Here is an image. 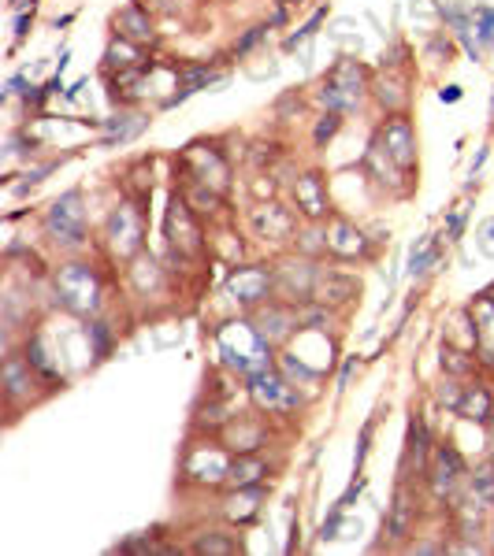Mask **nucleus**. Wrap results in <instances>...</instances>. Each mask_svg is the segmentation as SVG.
<instances>
[{
    "mask_svg": "<svg viewBox=\"0 0 494 556\" xmlns=\"http://www.w3.org/2000/svg\"><path fill=\"white\" fill-rule=\"evenodd\" d=\"M360 85H365V71H360V64L357 60H342L327 75L324 90H319V100H324L331 111L353 108L357 100H360Z\"/></svg>",
    "mask_w": 494,
    "mask_h": 556,
    "instance_id": "f257e3e1",
    "label": "nucleus"
},
{
    "mask_svg": "<svg viewBox=\"0 0 494 556\" xmlns=\"http://www.w3.org/2000/svg\"><path fill=\"white\" fill-rule=\"evenodd\" d=\"M56 286H60L64 304H67V308H75V312H86V308H93V304H97V278L90 274V267L71 263V267L60 271Z\"/></svg>",
    "mask_w": 494,
    "mask_h": 556,
    "instance_id": "f03ea898",
    "label": "nucleus"
},
{
    "mask_svg": "<svg viewBox=\"0 0 494 556\" xmlns=\"http://www.w3.org/2000/svg\"><path fill=\"white\" fill-rule=\"evenodd\" d=\"M380 145H383V152L394 159V164L401 171H413L416 167V134H413V126L409 119H401V115H394L387 126H383V134H380Z\"/></svg>",
    "mask_w": 494,
    "mask_h": 556,
    "instance_id": "7ed1b4c3",
    "label": "nucleus"
},
{
    "mask_svg": "<svg viewBox=\"0 0 494 556\" xmlns=\"http://www.w3.org/2000/svg\"><path fill=\"white\" fill-rule=\"evenodd\" d=\"M167 238H171V248L182 256H194L201 248V230L190 219V204L179 200V197L167 204Z\"/></svg>",
    "mask_w": 494,
    "mask_h": 556,
    "instance_id": "20e7f679",
    "label": "nucleus"
},
{
    "mask_svg": "<svg viewBox=\"0 0 494 556\" xmlns=\"http://www.w3.org/2000/svg\"><path fill=\"white\" fill-rule=\"evenodd\" d=\"M82 223H86V212H82V197L78 193H64L49 208V230L56 234V241H78L82 238Z\"/></svg>",
    "mask_w": 494,
    "mask_h": 556,
    "instance_id": "39448f33",
    "label": "nucleus"
},
{
    "mask_svg": "<svg viewBox=\"0 0 494 556\" xmlns=\"http://www.w3.org/2000/svg\"><path fill=\"white\" fill-rule=\"evenodd\" d=\"M108 245L115 256H130L141 245V215L134 204H119V212L108 223Z\"/></svg>",
    "mask_w": 494,
    "mask_h": 556,
    "instance_id": "423d86ee",
    "label": "nucleus"
},
{
    "mask_svg": "<svg viewBox=\"0 0 494 556\" xmlns=\"http://www.w3.org/2000/svg\"><path fill=\"white\" fill-rule=\"evenodd\" d=\"M464 475V460H461V452L454 445H439L435 449V457H431V490L435 497H454L457 490V482Z\"/></svg>",
    "mask_w": 494,
    "mask_h": 556,
    "instance_id": "0eeeda50",
    "label": "nucleus"
},
{
    "mask_svg": "<svg viewBox=\"0 0 494 556\" xmlns=\"http://www.w3.org/2000/svg\"><path fill=\"white\" fill-rule=\"evenodd\" d=\"M253 397L268 412H294L298 408V393L290 389V382H283L275 375H253Z\"/></svg>",
    "mask_w": 494,
    "mask_h": 556,
    "instance_id": "6e6552de",
    "label": "nucleus"
},
{
    "mask_svg": "<svg viewBox=\"0 0 494 556\" xmlns=\"http://www.w3.org/2000/svg\"><path fill=\"white\" fill-rule=\"evenodd\" d=\"M230 297H235L238 304H257L260 297H268V289H271V274L264 267H238L235 274H230Z\"/></svg>",
    "mask_w": 494,
    "mask_h": 556,
    "instance_id": "1a4fd4ad",
    "label": "nucleus"
},
{
    "mask_svg": "<svg viewBox=\"0 0 494 556\" xmlns=\"http://www.w3.org/2000/svg\"><path fill=\"white\" fill-rule=\"evenodd\" d=\"M205 471H212V478L220 482V478H227V471H230V460L223 457V449L220 445H194L190 449V457H186V475H194V478H201V482H208V475Z\"/></svg>",
    "mask_w": 494,
    "mask_h": 556,
    "instance_id": "9d476101",
    "label": "nucleus"
},
{
    "mask_svg": "<svg viewBox=\"0 0 494 556\" xmlns=\"http://www.w3.org/2000/svg\"><path fill=\"white\" fill-rule=\"evenodd\" d=\"M360 282L353 274H339V271H327V274H316V286H312V297L319 304H346L357 297Z\"/></svg>",
    "mask_w": 494,
    "mask_h": 556,
    "instance_id": "9b49d317",
    "label": "nucleus"
},
{
    "mask_svg": "<svg viewBox=\"0 0 494 556\" xmlns=\"http://www.w3.org/2000/svg\"><path fill=\"white\" fill-rule=\"evenodd\" d=\"M316 274L319 271H312L309 263H286L279 271V278H275V289H279L286 301H305V297H312Z\"/></svg>",
    "mask_w": 494,
    "mask_h": 556,
    "instance_id": "f8f14e48",
    "label": "nucleus"
},
{
    "mask_svg": "<svg viewBox=\"0 0 494 556\" xmlns=\"http://www.w3.org/2000/svg\"><path fill=\"white\" fill-rule=\"evenodd\" d=\"M190 164L197 167V179L212 186V193H223L227 182H230V167H227V159L216 152V149H194L190 152Z\"/></svg>",
    "mask_w": 494,
    "mask_h": 556,
    "instance_id": "ddd939ff",
    "label": "nucleus"
},
{
    "mask_svg": "<svg viewBox=\"0 0 494 556\" xmlns=\"http://www.w3.org/2000/svg\"><path fill=\"white\" fill-rule=\"evenodd\" d=\"M253 230L268 241H279V238H290L294 234V215L279 204H264V208L253 212Z\"/></svg>",
    "mask_w": 494,
    "mask_h": 556,
    "instance_id": "4468645a",
    "label": "nucleus"
},
{
    "mask_svg": "<svg viewBox=\"0 0 494 556\" xmlns=\"http://www.w3.org/2000/svg\"><path fill=\"white\" fill-rule=\"evenodd\" d=\"M294 197H298V208L309 219H324L327 215V193H324V182H319L316 171L301 174V179L294 182Z\"/></svg>",
    "mask_w": 494,
    "mask_h": 556,
    "instance_id": "2eb2a0df",
    "label": "nucleus"
},
{
    "mask_svg": "<svg viewBox=\"0 0 494 556\" xmlns=\"http://www.w3.org/2000/svg\"><path fill=\"white\" fill-rule=\"evenodd\" d=\"M324 248L327 253H335L342 260H353L357 253H365V238H360V230L353 223H346V219H335L324 238Z\"/></svg>",
    "mask_w": 494,
    "mask_h": 556,
    "instance_id": "dca6fc26",
    "label": "nucleus"
},
{
    "mask_svg": "<svg viewBox=\"0 0 494 556\" xmlns=\"http://www.w3.org/2000/svg\"><path fill=\"white\" fill-rule=\"evenodd\" d=\"M268 475V467L260 457H253V452H238V460H230V471H227V486L230 490H242V486H257L260 478Z\"/></svg>",
    "mask_w": 494,
    "mask_h": 556,
    "instance_id": "f3484780",
    "label": "nucleus"
},
{
    "mask_svg": "<svg viewBox=\"0 0 494 556\" xmlns=\"http://www.w3.org/2000/svg\"><path fill=\"white\" fill-rule=\"evenodd\" d=\"M457 416L469 419V423H490L494 416V401L483 386H469L461 393V404H457Z\"/></svg>",
    "mask_w": 494,
    "mask_h": 556,
    "instance_id": "a211bd4d",
    "label": "nucleus"
},
{
    "mask_svg": "<svg viewBox=\"0 0 494 556\" xmlns=\"http://www.w3.org/2000/svg\"><path fill=\"white\" fill-rule=\"evenodd\" d=\"M227 449H235V452H253L264 445V427H260L257 419H238V423H230L227 427Z\"/></svg>",
    "mask_w": 494,
    "mask_h": 556,
    "instance_id": "6ab92c4d",
    "label": "nucleus"
},
{
    "mask_svg": "<svg viewBox=\"0 0 494 556\" xmlns=\"http://www.w3.org/2000/svg\"><path fill=\"white\" fill-rule=\"evenodd\" d=\"M260 501H264V490H260V482H257V486H242L238 493H230V497H227V504H223V512H227V519L245 523V519H253V516H257Z\"/></svg>",
    "mask_w": 494,
    "mask_h": 556,
    "instance_id": "aec40b11",
    "label": "nucleus"
},
{
    "mask_svg": "<svg viewBox=\"0 0 494 556\" xmlns=\"http://www.w3.org/2000/svg\"><path fill=\"white\" fill-rule=\"evenodd\" d=\"M472 315H476L472 334H476L479 353H483V360H494V301L483 297V301H479L476 308H472Z\"/></svg>",
    "mask_w": 494,
    "mask_h": 556,
    "instance_id": "412c9836",
    "label": "nucleus"
},
{
    "mask_svg": "<svg viewBox=\"0 0 494 556\" xmlns=\"http://www.w3.org/2000/svg\"><path fill=\"white\" fill-rule=\"evenodd\" d=\"M413 516H416V497H413V490L401 482L398 493H394V504H390V531H394V538H405V534H409Z\"/></svg>",
    "mask_w": 494,
    "mask_h": 556,
    "instance_id": "4be33fe9",
    "label": "nucleus"
},
{
    "mask_svg": "<svg viewBox=\"0 0 494 556\" xmlns=\"http://www.w3.org/2000/svg\"><path fill=\"white\" fill-rule=\"evenodd\" d=\"M294 327H298V315L286 312V308H268L264 315L257 319V334H260L264 342H279V338H286Z\"/></svg>",
    "mask_w": 494,
    "mask_h": 556,
    "instance_id": "5701e85b",
    "label": "nucleus"
},
{
    "mask_svg": "<svg viewBox=\"0 0 494 556\" xmlns=\"http://www.w3.org/2000/svg\"><path fill=\"white\" fill-rule=\"evenodd\" d=\"M34 363L30 360H23V356H8V363H4V386H8V397L16 401V397H23L26 389H34Z\"/></svg>",
    "mask_w": 494,
    "mask_h": 556,
    "instance_id": "b1692460",
    "label": "nucleus"
},
{
    "mask_svg": "<svg viewBox=\"0 0 494 556\" xmlns=\"http://www.w3.org/2000/svg\"><path fill=\"white\" fill-rule=\"evenodd\" d=\"M115 26H119V37L127 41H153V23L141 8H123L115 16Z\"/></svg>",
    "mask_w": 494,
    "mask_h": 556,
    "instance_id": "393cba45",
    "label": "nucleus"
},
{
    "mask_svg": "<svg viewBox=\"0 0 494 556\" xmlns=\"http://www.w3.org/2000/svg\"><path fill=\"white\" fill-rule=\"evenodd\" d=\"M130 274H134V286L141 289V294L156 289V282H160V271H156L153 256H138V260H134V267H130Z\"/></svg>",
    "mask_w": 494,
    "mask_h": 556,
    "instance_id": "a878e982",
    "label": "nucleus"
},
{
    "mask_svg": "<svg viewBox=\"0 0 494 556\" xmlns=\"http://www.w3.org/2000/svg\"><path fill=\"white\" fill-rule=\"evenodd\" d=\"M105 60H108V67H130V64L138 60V49H134V41H127V37H123V41H112Z\"/></svg>",
    "mask_w": 494,
    "mask_h": 556,
    "instance_id": "bb28decb",
    "label": "nucleus"
},
{
    "mask_svg": "<svg viewBox=\"0 0 494 556\" xmlns=\"http://www.w3.org/2000/svg\"><path fill=\"white\" fill-rule=\"evenodd\" d=\"M238 549H242V541H230V538H220V534H208L194 545V552H201V556L205 552H223L227 556V552H238Z\"/></svg>",
    "mask_w": 494,
    "mask_h": 556,
    "instance_id": "cd10ccee",
    "label": "nucleus"
},
{
    "mask_svg": "<svg viewBox=\"0 0 494 556\" xmlns=\"http://www.w3.org/2000/svg\"><path fill=\"white\" fill-rule=\"evenodd\" d=\"M435 256H439V245L435 241H424L420 248H413V260H409V274H424L431 263H435Z\"/></svg>",
    "mask_w": 494,
    "mask_h": 556,
    "instance_id": "c85d7f7f",
    "label": "nucleus"
},
{
    "mask_svg": "<svg viewBox=\"0 0 494 556\" xmlns=\"http://www.w3.org/2000/svg\"><path fill=\"white\" fill-rule=\"evenodd\" d=\"M476 497L483 504H494V471H490V467L476 471Z\"/></svg>",
    "mask_w": 494,
    "mask_h": 556,
    "instance_id": "c756f323",
    "label": "nucleus"
},
{
    "mask_svg": "<svg viewBox=\"0 0 494 556\" xmlns=\"http://www.w3.org/2000/svg\"><path fill=\"white\" fill-rule=\"evenodd\" d=\"M442 368H446L449 375H469L472 363L464 360V353H457V349H442Z\"/></svg>",
    "mask_w": 494,
    "mask_h": 556,
    "instance_id": "7c9ffc66",
    "label": "nucleus"
},
{
    "mask_svg": "<svg viewBox=\"0 0 494 556\" xmlns=\"http://www.w3.org/2000/svg\"><path fill=\"white\" fill-rule=\"evenodd\" d=\"M324 19H327V8H319V11H316V16H312L309 23H305V26H301V30L294 34V37H290V41H286V49H298V41H309V37L316 34V26H319V23H324Z\"/></svg>",
    "mask_w": 494,
    "mask_h": 556,
    "instance_id": "2f4dec72",
    "label": "nucleus"
},
{
    "mask_svg": "<svg viewBox=\"0 0 494 556\" xmlns=\"http://www.w3.org/2000/svg\"><path fill=\"white\" fill-rule=\"evenodd\" d=\"M335 130H339V111H327L324 119H319V126H316L312 141H316V145H324V141H331V138H335Z\"/></svg>",
    "mask_w": 494,
    "mask_h": 556,
    "instance_id": "473e14b6",
    "label": "nucleus"
},
{
    "mask_svg": "<svg viewBox=\"0 0 494 556\" xmlns=\"http://www.w3.org/2000/svg\"><path fill=\"white\" fill-rule=\"evenodd\" d=\"M461 393H464V389H457V382H442V386H439V401H442V404H449V408L457 412V404H461Z\"/></svg>",
    "mask_w": 494,
    "mask_h": 556,
    "instance_id": "72a5a7b5",
    "label": "nucleus"
},
{
    "mask_svg": "<svg viewBox=\"0 0 494 556\" xmlns=\"http://www.w3.org/2000/svg\"><path fill=\"white\" fill-rule=\"evenodd\" d=\"M479 26H483V30H479V34H483V41H487V45H494V11H479Z\"/></svg>",
    "mask_w": 494,
    "mask_h": 556,
    "instance_id": "f704fd0d",
    "label": "nucleus"
},
{
    "mask_svg": "<svg viewBox=\"0 0 494 556\" xmlns=\"http://www.w3.org/2000/svg\"><path fill=\"white\" fill-rule=\"evenodd\" d=\"M264 30H268V26H253V30H249V34H245V37L238 41V49L245 52V49H249V45H253V41H260V37H264Z\"/></svg>",
    "mask_w": 494,
    "mask_h": 556,
    "instance_id": "c9c22d12",
    "label": "nucleus"
},
{
    "mask_svg": "<svg viewBox=\"0 0 494 556\" xmlns=\"http://www.w3.org/2000/svg\"><path fill=\"white\" fill-rule=\"evenodd\" d=\"M457 97H461V90H457V85H449V90H442V100H449V104H454Z\"/></svg>",
    "mask_w": 494,
    "mask_h": 556,
    "instance_id": "e433bc0d",
    "label": "nucleus"
},
{
    "mask_svg": "<svg viewBox=\"0 0 494 556\" xmlns=\"http://www.w3.org/2000/svg\"><path fill=\"white\" fill-rule=\"evenodd\" d=\"M490 442H494V416H490Z\"/></svg>",
    "mask_w": 494,
    "mask_h": 556,
    "instance_id": "4c0bfd02",
    "label": "nucleus"
},
{
    "mask_svg": "<svg viewBox=\"0 0 494 556\" xmlns=\"http://www.w3.org/2000/svg\"><path fill=\"white\" fill-rule=\"evenodd\" d=\"M290 4H298V0H290Z\"/></svg>",
    "mask_w": 494,
    "mask_h": 556,
    "instance_id": "58836bf2",
    "label": "nucleus"
},
{
    "mask_svg": "<svg viewBox=\"0 0 494 556\" xmlns=\"http://www.w3.org/2000/svg\"><path fill=\"white\" fill-rule=\"evenodd\" d=\"M490 549H494V541H490Z\"/></svg>",
    "mask_w": 494,
    "mask_h": 556,
    "instance_id": "ea45409f",
    "label": "nucleus"
}]
</instances>
